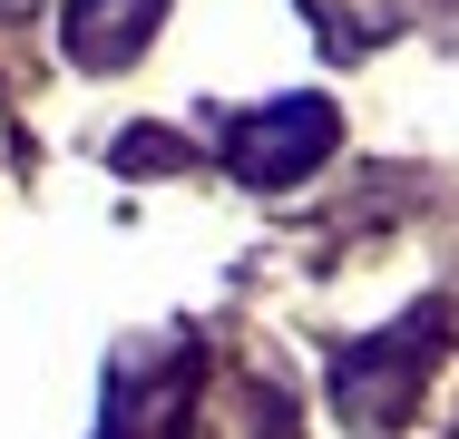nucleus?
<instances>
[{
	"mask_svg": "<svg viewBox=\"0 0 459 439\" xmlns=\"http://www.w3.org/2000/svg\"><path fill=\"white\" fill-rule=\"evenodd\" d=\"M323 147H333V108L323 98H274V108H255V117L225 127V167L245 185H293Z\"/></svg>",
	"mask_w": 459,
	"mask_h": 439,
	"instance_id": "f257e3e1",
	"label": "nucleus"
},
{
	"mask_svg": "<svg viewBox=\"0 0 459 439\" xmlns=\"http://www.w3.org/2000/svg\"><path fill=\"white\" fill-rule=\"evenodd\" d=\"M186 332H167V351H157V381H147V361H137V342L117 351V371H108V439H167L186 410Z\"/></svg>",
	"mask_w": 459,
	"mask_h": 439,
	"instance_id": "f03ea898",
	"label": "nucleus"
},
{
	"mask_svg": "<svg viewBox=\"0 0 459 439\" xmlns=\"http://www.w3.org/2000/svg\"><path fill=\"white\" fill-rule=\"evenodd\" d=\"M430 332V323H420ZM420 332H401V351H352L342 371H333V400H342V420H362V430H381L401 400H411V381H420V361H430V342Z\"/></svg>",
	"mask_w": 459,
	"mask_h": 439,
	"instance_id": "7ed1b4c3",
	"label": "nucleus"
},
{
	"mask_svg": "<svg viewBox=\"0 0 459 439\" xmlns=\"http://www.w3.org/2000/svg\"><path fill=\"white\" fill-rule=\"evenodd\" d=\"M167 20V0H69V59L79 69H127L147 49V30Z\"/></svg>",
	"mask_w": 459,
	"mask_h": 439,
	"instance_id": "20e7f679",
	"label": "nucleus"
},
{
	"mask_svg": "<svg viewBox=\"0 0 459 439\" xmlns=\"http://www.w3.org/2000/svg\"><path fill=\"white\" fill-rule=\"evenodd\" d=\"M313 10L333 20V39H342V49H371V39L391 30V0H313Z\"/></svg>",
	"mask_w": 459,
	"mask_h": 439,
	"instance_id": "39448f33",
	"label": "nucleus"
}]
</instances>
